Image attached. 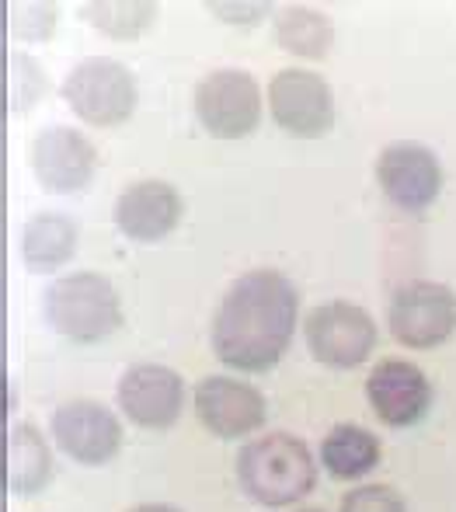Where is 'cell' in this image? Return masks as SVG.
<instances>
[{
  "instance_id": "obj_26",
  "label": "cell",
  "mask_w": 456,
  "mask_h": 512,
  "mask_svg": "<svg viewBox=\"0 0 456 512\" xmlns=\"http://www.w3.org/2000/svg\"><path fill=\"white\" fill-rule=\"evenodd\" d=\"M4 411H14V380H4Z\"/></svg>"
},
{
  "instance_id": "obj_7",
  "label": "cell",
  "mask_w": 456,
  "mask_h": 512,
  "mask_svg": "<svg viewBox=\"0 0 456 512\" xmlns=\"http://www.w3.org/2000/svg\"><path fill=\"white\" fill-rule=\"evenodd\" d=\"M303 335H307V349L314 352L317 363L352 370L373 352L376 324L366 307L349 304V300H328L307 314Z\"/></svg>"
},
{
  "instance_id": "obj_22",
  "label": "cell",
  "mask_w": 456,
  "mask_h": 512,
  "mask_svg": "<svg viewBox=\"0 0 456 512\" xmlns=\"http://www.w3.org/2000/svg\"><path fill=\"white\" fill-rule=\"evenodd\" d=\"M7 32L21 42H46L56 32L60 21V7L53 0H11L4 7Z\"/></svg>"
},
{
  "instance_id": "obj_17",
  "label": "cell",
  "mask_w": 456,
  "mask_h": 512,
  "mask_svg": "<svg viewBox=\"0 0 456 512\" xmlns=\"http://www.w3.org/2000/svg\"><path fill=\"white\" fill-rule=\"evenodd\" d=\"M77 251V223L67 213L56 209H42L32 213L21 230V258L28 269L35 272H53Z\"/></svg>"
},
{
  "instance_id": "obj_5",
  "label": "cell",
  "mask_w": 456,
  "mask_h": 512,
  "mask_svg": "<svg viewBox=\"0 0 456 512\" xmlns=\"http://www.w3.org/2000/svg\"><path fill=\"white\" fill-rule=\"evenodd\" d=\"M195 119L216 140H241L262 122V91L258 81L241 67L209 70L195 84Z\"/></svg>"
},
{
  "instance_id": "obj_8",
  "label": "cell",
  "mask_w": 456,
  "mask_h": 512,
  "mask_svg": "<svg viewBox=\"0 0 456 512\" xmlns=\"http://www.w3.org/2000/svg\"><path fill=\"white\" fill-rule=\"evenodd\" d=\"M269 108L286 133L324 136L335 126V95L321 74L303 67H286L269 81Z\"/></svg>"
},
{
  "instance_id": "obj_12",
  "label": "cell",
  "mask_w": 456,
  "mask_h": 512,
  "mask_svg": "<svg viewBox=\"0 0 456 512\" xmlns=\"http://www.w3.org/2000/svg\"><path fill=\"white\" fill-rule=\"evenodd\" d=\"M185 384L171 366L136 363L119 377V408L143 429H168L178 422Z\"/></svg>"
},
{
  "instance_id": "obj_24",
  "label": "cell",
  "mask_w": 456,
  "mask_h": 512,
  "mask_svg": "<svg viewBox=\"0 0 456 512\" xmlns=\"http://www.w3.org/2000/svg\"><path fill=\"white\" fill-rule=\"evenodd\" d=\"M209 11L220 14L223 21H237V25H248V21H258L262 14H272L275 4H269V0H213L209 4Z\"/></svg>"
},
{
  "instance_id": "obj_20",
  "label": "cell",
  "mask_w": 456,
  "mask_h": 512,
  "mask_svg": "<svg viewBox=\"0 0 456 512\" xmlns=\"http://www.w3.org/2000/svg\"><path fill=\"white\" fill-rule=\"evenodd\" d=\"M77 14L108 39H136L154 25L157 0H81Z\"/></svg>"
},
{
  "instance_id": "obj_6",
  "label": "cell",
  "mask_w": 456,
  "mask_h": 512,
  "mask_svg": "<svg viewBox=\"0 0 456 512\" xmlns=\"http://www.w3.org/2000/svg\"><path fill=\"white\" fill-rule=\"evenodd\" d=\"M387 324L408 349H436L456 331V293L446 283L411 279L390 297Z\"/></svg>"
},
{
  "instance_id": "obj_1",
  "label": "cell",
  "mask_w": 456,
  "mask_h": 512,
  "mask_svg": "<svg viewBox=\"0 0 456 512\" xmlns=\"http://www.w3.org/2000/svg\"><path fill=\"white\" fill-rule=\"evenodd\" d=\"M300 293L279 269H251L230 283L213 314V352L244 373L272 370L293 342Z\"/></svg>"
},
{
  "instance_id": "obj_2",
  "label": "cell",
  "mask_w": 456,
  "mask_h": 512,
  "mask_svg": "<svg viewBox=\"0 0 456 512\" xmlns=\"http://www.w3.org/2000/svg\"><path fill=\"white\" fill-rule=\"evenodd\" d=\"M237 478L241 488L262 506H289L314 492L317 467L314 453L293 432H265L237 453Z\"/></svg>"
},
{
  "instance_id": "obj_18",
  "label": "cell",
  "mask_w": 456,
  "mask_h": 512,
  "mask_svg": "<svg viewBox=\"0 0 456 512\" xmlns=\"http://www.w3.org/2000/svg\"><path fill=\"white\" fill-rule=\"evenodd\" d=\"M272 28L275 42L282 49L296 56H307V60H324L335 42V25L321 7L310 4H279L272 11Z\"/></svg>"
},
{
  "instance_id": "obj_10",
  "label": "cell",
  "mask_w": 456,
  "mask_h": 512,
  "mask_svg": "<svg viewBox=\"0 0 456 512\" xmlns=\"http://www.w3.org/2000/svg\"><path fill=\"white\" fill-rule=\"evenodd\" d=\"M32 175L49 192H81L98 171V150L81 129L46 126L28 143Z\"/></svg>"
},
{
  "instance_id": "obj_3",
  "label": "cell",
  "mask_w": 456,
  "mask_h": 512,
  "mask_svg": "<svg viewBox=\"0 0 456 512\" xmlns=\"http://www.w3.org/2000/svg\"><path fill=\"white\" fill-rule=\"evenodd\" d=\"M46 321L70 342H101L122 328V297L101 272L81 269L53 279L46 290Z\"/></svg>"
},
{
  "instance_id": "obj_19",
  "label": "cell",
  "mask_w": 456,
  "mask_h": 512,
  "mask_svg": "<svg viewBox=\"0 0 456 512\" xmlns=\"http://www.w3.org/2000/svg\"><path fill=\"white\" fill-rule=\"evenodd\" d=\"M376 460H380V439L356 422L335 425L321 443V464L342 481L363 478L376 467Z\"/></svg>"
},
{
  "instance_id": "obj_4",
  "label": "cell",
  "mask_w": 456,
  "mask_h": 512,
  "mask_svg": "<svg viewBox=\"0 0 456 512\" xmlns=\"http://www.w3.org/2000/svg\"><path fill=\"white\" fill-rule=\"evenodd\" d=\"M63 102L91 126H119L136 108V77L112 56H88L63 77Z\"/></svg>"
},
{
  "instance_id": "obj_13",
  "label": "cell",
  "mask_w": 456,
  "mask_h": 512,
  "mask_svg": "<svg viewBox=\"0 0 456 512\" xmlns=\"http://www.w3.org/2000/svg\"><path fill=\"white\" fill-rule=\"evenodd\" d=\"M195 415L213 436L237 439L265 422V398L258 387L234 377H206L195 384Z\"/></svg>"
},
{
  "instance_id": "obj_23",
  "label": "cell",
  "mask_w": 456,
  "mask_h": 512,
  "mask_svg": "<svg viewBox=\"0 0 456 512\" xmlns=\"http://www.w3.org/2000/svg\"><path fill=\"white\" fill-rule=\"evenodd\" d=\"M342 512H408L390 485H359L342 499Z\"/></svg>"
},
{
  "instance_id": "obj_14",
  "label": "cell",
  "mask_w": 456,
  "mask_h": 512,
  "mask_svg": "<svg viewBox=\"0 0 456 512\" xmlns=\"http://www.w3.org/2000/svg\"><path fill=\"white\" fill-rule=\"evenodd\" d=\"M182 192L164 178H140L115 199V227L133 241H161L182 223Z\"/></svg>"
},
{
  "instance_id": "obj_16",
  "label": "cell",
  "mask_w": 456,
  "mask_h": 512,
  "mask_svg": "<svg viewBox=\"0 0 456 512\" xmlns=\"http://www.w3.org/2000/svg\"><path fill=\"white\" fill-rule=\"evenodd\" d=\"M53 478V453L35 425L18 422L4 436V485L14 495H35Z\"/></svg>"
},
{
  "instance_id": "obj_15",
  "label": "cell",
  "mask_w": 456,
  "mask_h": 512,
  "mask_svg": "<svg viewBox=\"0 0 456 512\" xmlns=\"http://www.w3.org/2000/svg\"><path fill=\"white\" fill-rule=\"evenodd\" d=\"M366 398L380 422L404 429L415 425L432 405V384L415 363L408 359H383L369 370Z\"/></svg>"
},
{
  "instance_id": "obj_11",
  "label": "cell",
  "mask_w": 456,
  "mask_h": 512,
  "mask_svg": "<svg viewBox=\"0 0 456 512\" xmlns=\"http://www.w3.org/2000/svg\"><path fill=\"white\" fill-rule=\"evenodd\" d=\"M53 439L77 464H108L122 446V425L101 401L74 398L53 411Z\"/></svg>"
},
{
  "instance_id": "obj_21",
  "label": "cell",
  "mask_w": 456,
  "mask_h": 512,
  "mask_svg": "<svg viewBox=\"0 0 456 512\" xmlns=\"http://www.w3.org/2000/svg\"><path fill=\"white\" fill-rule=\"evenodd\" d=\"M49 91V74L35 56L14 53L4 56V108L7 112H28Z\"/></svg>"
},
{
  "instance_id": "obj_9",
  "label": "cell",
  "mask_w": 456,
  "mask_h": 512,
  "mask_svg": "<svg viewBox=\"0 0 456 512\" xmlns=\"http://www.w3.org/2000/svg\"><path fill=\"white\" fill-rule=\"evenodd\" d=\"M376 182L390 203L415 213L436 203L443 189V164L436 150H429L425 143L394 140L376 157Z\"/></svg>"
},
{
  "instance_id": "obj_27",
  "label": "cell",
  "mask_w": 456,
  "mask_h": 512,
  "mask_svg": "<svg viewBox=\"0 0 456 512\" xmlns=\"http://www.w3.org/2000/svg\"><path fill=\"white\" fill-rule=\"evenodd\" d=\"M296 512H321V509H296Z\"/></svg>"
},
{
  "instance_id": "obj_25",
  "label": "cell",
  "mask_w": 456,
  "mask_h": 512,
  "mask_svg": "<svg viewBox=\"0 0 456 512\" xmlns=\"http://www.w3.org/2000/svg\"><path fill=\"white\" fill-rule=\"evenodd\" d=\"M129 512H182V509L168 506V502H143V506H133Z\"/></svg>"
}]
</instances>
